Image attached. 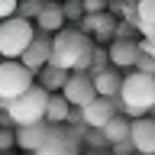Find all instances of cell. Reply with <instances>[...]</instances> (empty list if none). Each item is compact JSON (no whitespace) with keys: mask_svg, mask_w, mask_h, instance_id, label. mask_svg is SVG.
Returning <instances> with one entry per match:
<instances>
[{"mask_svg":"<svg viewBox=\"0 0 155 155\" xmlns=\"http://www.w3.org/2000/svg\"><path fill=\"white\" fill-rule=\"evenodd\" d=\"M126 116H145L155 110V74H145L139 68H129V74L123 78V87H120V97Z\"/></svg>","mask_w":155,"mask_h":155,"instance_id":"obj_2","label":"cell"},{"mask_svg":"<svg viewBox=\"0 0 155 155\" xmlns=\"http://www.w3.org/2000/svg\"><path fill=\"white\" fill-rule=\"evenodd\" d=\"M129 139H133L136 152L155 155V116H136L133 129H129Z\"/></svg>","mask_w":155,"mask_h":155,"instance_id":"obj_13","label":"cell"},{"mask_svg":"<svg viewBox=\"0 0 155 155\" xmlns=\"http://www.w3.org/2000/svg\"><path fill=\"white\" fill-rule=\"evenodd\" d=\"M145 52H152V55H155V45H152V48H145Z\"/></svg>","mask_w":155,"mask_h":155,"instance_id":"obj_29","label":"cell"},{"mask_svg":"<svg viewBox=\"0 0 155 155\" xmlns=\"http://www.w3.org/2000/svg\"><path fill=\"white\" fill-rule=\"evenodd\" d=\"M16 145V129L10 133V129H0V152H10Z\"/></svg>","mask_w":155,"mask_h":155,"instance_id":"obj_25","label":"cell"},{"mask_svg":"<svg viewBox=\"0 0 155 155\" xmlns=\"http://www.w3.org/2000/svg\"><path fill=\"white\" fill-rule=\"evenodd\" d=\"M74 155H84V152H74Z\"/></svg>","mask_w":155,"mask_h":155,"instance_id":"obj_30","label":"cell"},{"mask_svg":"<svg viewBox=\"0 0 155 155\" xmlns=\"http://www.w3.org/2000/svg\"><path fill=\"white\" fill-rule=\"evenodd\" d=\"M61 7H65L68 23H81L84 19V0H61Z\"/></svg>","mask_w":155,"mask_h":155,"instance_id":"obj_21","label":"cell"},{"mask_svg":"<svg viewBox=\"0 0 155 155\" xmlns=\"http://www.w3.org/2000/svg\"><path fill=\"white\" fill-rule=\"evenodd\" d=\"M19 61L26 68H32V71H39L42 65H48V61H52V39H48V32H36V39L29 42V48L23 52Z\"/></svg>","mask_w":155,"mask_h":155,"instance_id":"obj_14","label":"cell"},{"mask_svg":"<svg viewBox=\"0 0 155 155\" xmlns=\"http://www.w3.org/2000/svg\"><path fill=\"white\" fill-rule=\"evenodd\" d=\"M113 113H116V100H113V97H100V94H97L91 104L81 107V123H84L87 129H104Z\"/></svg>","mask_w":155,"mask_h":155,"instance_id":"obj_9","label":"cell"},{"mask_svg":"<svg viewBox=\"0 0 155 155\" xmlns=\"http://www.w3.org/2000/svg\"><path fill=\"white\" fill-rule=\"evenodd\" d=\"M81 133H74L68 123H52V129H48L45 142L39 145L36 155H74L78 149H81Z\"/></svg>","mask_w":155,"mask_h":155,"instance_id":"obj_6","label":"cell"},{"mask_svg":"<svg viewBox=\"0 0 155 155\" xmlns=\"http://www.w3.org/2000/svg\"><path fill=\"white\" fill-rule=\"evenodd\" d=\"M36 23L39 32H48V36H55L58 29L68 26V16H65V7H61V0H42V10H39V16L32 19Z\"/></svg>","mask_w":155,"mask_h":155,"instance_id":"obj_10","label":"cell"},{"mask_svg":"<svg viewBox=\"0 0 155 155\" xmlns=\"http://www.w3.org/2000/svg\"><path fill=\"white\" fill-rule=\"evenodd\" d=\"M16 129V149H23V152H39V145L45 142L48 129H52V123L48 120H39V123H26V126H13Z\"/></svg>","mask_w":155,"mask_h":155,"instance_id":"obj_12","label":"cell"},{"mask_svg":"<svg viewBox=\"0 0 155 155\" xmlns=\"http://www.w3.org/2000/svg\"><path fill=\"white\" fill-rule=\"evenodd\" d=\"M84 142L91 145V149H100V145H110V142H107V136H104V129H87V133H84Z\"/></svg>","mask_w":155,"mask_h":155,"instance_id":"obj_24","label":"cell"},{"mask_svg":"<svg viewBox=\"0 0 155 155\" xmlns=\"http://www.w3.org/2000/svg\"><path fill=\"white\" fill-rule=\"evenodd\" d=\"M94 55V39L81 26H65L52 36V61L68 71H87Z\"/></svg>","mask_w":155,"mask_h":155,"instance_id":"obj_1","label":"cell"},{"mask_svg":"<svg viewBox=\"0 0 155 155\" xmlns=\"http://www.w3.org/2000/svg\"><path fill=\"white\" fill-rule=\"evenodd\" d=\"M36 32H39L36 23L19 16V13L0 19V58H23V52L36 39Z\"/></svg>","mask_w":155,"mask_h":155,"instance_id":"obj_3","label":"cell"},{"mask_svg":"<svg viewBox=\"0 0 155 155\" xmlns=\"http://www.w3.org/2000/svg\"><path fill=\"white\" fill-rule=\"evenodd\" d=\"M116 26H120V19H116V13H110V10L84 13V19H81V29H84L94 42H107V39H113V36H116Z\"/></svg>","mask_w":155,"mask_h":155,"instance_id":"obj_8","label":"cell"},{"mask_svg":"<svg viewBox=\"0 0 155 155\" xmlns=\"http://www.w3.org/2000/svg\"><path fill=\"white\" fill-rule=\"evenodd\" d=\"M39 10H42V0H19L16 13H19V16H26V19H36Z\"/></svg>","mask_w":155,"mask_h":155,"instance_id":"obj_22","label":"cell"},{"mask_svg":"<svg viewBox=\"0 0 155 155\" xmlns=\"http://www.w3.org/2000/svg\"><path fill=\"white\" fill-rule=\"evenodd\" d=\"M61 94L68 97V104L74 107V110H81L84 104H91L97 97V87H94V74L91 71H71L65 81V87H61Z\"/></svg>","mask_w":155,"mask_h":155,"instance_id":"obj_7","label":"cell"},{"mask_svg":"<svg viewBox=\"0 0 155 155\" xmlns=\"http://www.w3.org/2000/svg\"><path fill=\"white\" fill-rule=\"evenodd\" d=\"M36 84V71L26 68L19 58H3L0 61V107H7L13 97Z\"/></svg>","mask_w":155,"mask_h":155,"instance_id":"obj_5","label":"cell"},{"mask_svg":"<svg viewBox=\"0 0 155 155\" xmlns=\"http://www.w3.org/2000/svg\"><path fill=\"white\" fill-rule=\"evenodd\" d=\"M107 65H110V52H107L100 42H94V55H91V68H87V71L97 74V71H104Z\"/></svg>","mask_w":155,"mask_h":155,"instance_id":"obj_20","label":"cell"},{"mask_svg":"<svg viewBox=\"0 0 155 155\" xmlns=\"http://www.w3.org/2000/svg\"><path fill=\"white\" fill-rule=\"evenodd\" d=\"M74 107L68 104V97L61 91H52L48 94V107H45V120L48 123H68V116H71Z\"/></svg>","mask_w":155,"mask_h":155,"instance_id":"obj_17","label":"cell"},{"mask_svg":"<svg viewBox=\"0 0 155 155\" xmlns=\"http://www.w3.org/2000/svg\"><path fill=\"white\" fill-rule=\"evenodd\" d=\"M149 26H155V0H136V29L145 32Z\"/></svg>","mask_w":155,"mask_h":155,"instance_id":"obj_19","label":"cell"},{"mask_svg":"<svg viewBox=\"0 0 155 155\" xmlns=\"http://www.w3.org/2000/svg\"><path fill=\"white\" fill-rule=\"evenodd\" d=\"M94 87H97V94L100 97H120V87H123V74H120V68L113 65H107L104 71H97L94 74Z\"/></svg>","mask_w":155,"mask_h":155,"instance_id":"obj_15","label":"cell"},{"mask_svg":"<svg viewBox=\"0 0 155 155\" xmlns=\"http://www.w3.org/2000/svg\"><path fill=\"white\" fill-rule=\"evenodd\" d=\"M45 107H48V91L42 84H32L29 91H23L19 97H13L3 110H7L10 126H26L45 120Z\"/></svg>","mask_w":155,"mask_h":155,"instance_id":"obj_4","label":"cell"},{"mask_svg":"<svg viewBox=\"0 0 155 155\" xmlns=\"http://www.w3.org/2000/svg\"><path fill=\"white\" fill-rule=\"evenodd\" d=\"M110 149H113V155H136V145H133V139H123V142H113Z\"/></svg>","mask_w":155,"mask_h":155,"instance_id":"obj_26","label":"cell"},{"mask_svg":"<svg viewBox=\"0 0 155 155\" xmlns=\"http://www.w3.org/2000/svg\"><path fill=\"white\" fill-rule=\"evenodd\" d=\"M129 129H133V116L113 113V116H110V123L104 126V136H107V142L113 145V142H123V139H129Z\"/></svg>","mask_w":155,"mask_h":155,"instance_id":"obj_18","label":"cell"},{"mask_svg":"<svg viewBox=\"0 0 155 155\" xmlns=\"http://www.w3.org/2000/svg\"><path fill=\"white\" fill-rule=\"evenodd\" d=\"M110 52V65L120 68V71H126V68H136V58H139V42H136L133 36H116L113 45L107 48Z\"/></svg>","mask_w":155,"mask_h":155,"instance_id":"obj_11","label":"cell"},{"mask_svg":"<svg viewBox=\"0 0 155 155\" xmlns=\"http://www.w3.org/2000/svg\"><path fill=\"white\" fill-rule=\"evenodd\" d=\"M133 3H136V0H133Z\"/></svg>","mask_w":155,"mask_h":155,"instance_id":"obj_32","label":"cell"},{"mask_svg":"<svg viewBox=\"0 0 155 155\" xmlns=\"http://www.w3.org/2000/svg\"><path fill=\"white\" fill-rule=\"evenodd\" d=\"M68 74H71L68 68L55 65V61H48V65H42V68L36 71V84H42V87L48 91V94H52V91H61V87H65Z\"/></svg>","mask_w":155,"mask_h":155,"instance_id":"obj_16","label":"cell"},{"mask_svg":"<svg viewBox=\"0 0 155 155\" xmlns=\"http://www.w3.org/2000/svg\"><path fill=\"white\" fill-rule=\"evenodd\" d=\"M136 155H142V152H136Z\"/></svg>","mask_w":155,"mask_h":155,"instance_id":"obj_31","label":"cell"},{"mask_svg":"<svg viewBox=\"0 0 155 155\" xmlns=\"http://www.w3.org/2000/svg\"><path fill=\"white\" fill-rule=\"evenodd\" d=\"M136 68H139V71H145V74H155V55H152V52H139Z\"/></svg>","mask_w":155,"mask_h":155,"instance_id":"obj_23","label":"cell"},{"mask_svg":"<svg viewBox=\"0 0 155 155\" xmlns=\"http://www.w3.org/2000/svg\"><path fill=\"white\" fill-rule=\"evenodd\" d=\"M16 7H19V0H0V19L13 16V13H16Z\"/></svg>","mask_w":155,"mask_h":155,"instance_id":"obj_27","label":"cell"},{"mask_svg":"<svg viewBox=\"0 0 155 155\" xmlns=\"http://www.w3.org/2000/svg\"><path fill=\"white\" fill-rule=\"evenodd\" d=\"M110 7V0H84V13H100Z\"/></svg>","mask_w":155,"mask_h":155,"instance_id":"obj_28","label":"cell"}]
</instances>
